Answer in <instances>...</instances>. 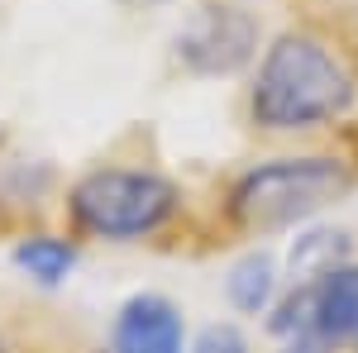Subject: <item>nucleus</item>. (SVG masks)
I'll list each match as a JSON object with an SVG mask.
<instances>
[{
    "label": "nucleus",
    "instance_id": "10",
    "mask_svg": "<svg viewBox=\"0 0 358 353\" xmlns=\"http://www.w3.org/2000/svg\"><path fill=\"white\" fill-rule=\"evenodd\" d=\"M192 353H248V344H244V334H239L234 325H210L201 339H196Z\"/></svg>",
    "mask_w": 358,
    "mask_h": 353
},
{
    "label": "nucleus",
    "instance_id": "8",
    "mask_svg": "<svg viewBox=\"0 0 358 353\" xmlns=\"http://www.w3.org/2000/svg\"><path fill=\"white\" fill-rule=\"evenodd\" d=\"M15 263L29 277H38L43 287H57L72 272V263H77V248L67 244V239H53V234H34V239H24V244L15 248Z\"/></svg>",
    "mask_w": 358,
    "mask_h": 353
},
{
    "label": "nucleus",
    "instance_id": "2",
    "mask_svg": "<svg viewBox=\"0 0 358 353\" xmlns=\"http://www.w3.org/2000/svg\"><path fill=\"white\" fill-rule=\"evenodd\" d=\"M354 187V177L334 158H277L244 172L229 191V219L248 234H273L292 229L325 210Z\"/></svg>",
    "mask_w": 358,
    "mask_h": 353
},
{
    "label": "nucleus",
    "instance_id": "9",
    "mask_svg": "<svg viewBox=\"0 0 358 353\" xmlns=\"http://www.w3.org/2000/svg\"><path fill=\"white\" fill-rule=\"evenodd\" d=\"M273 258L268 253H248L244 263H234V272H229V301L239 305V310H248V315H258L268 301H273Z\"/></svg>",
    "mask_w": 358,
    "mask_h": 353
},
{
    "label": "nucleus",
    "instance_id": "1",
    "mask_svg": "<svg viewBox=\"0 0 358 353\" xmlns=\"http://www.w3.org/2000/svg\"><path fill=\"white\" fill-rule=\"evenodd\" d=\"M354 101V77L310 34H282L263 53L248 110L263 129H310L344 115Z\"/></svg>",
    "mask_w": 358,
    "mask_h": 353
},
{
    "label": "nucleus",
    "instance_id": "4",
    "mask_svg": "<svg viewBox=\"0 0 358 353\" xmlns=\"http://www.w3.org/2000/svg\"><path fill=\"white\" fill-rule=\"evenodd\" d=\"M258 43V29L234 5H206L182 34V57L196 72H234L244 67Z\"/></svg>",
    "mask_w": 358,
    "mask_h": 353
},
{
    "label": "nucleus",
    "instance_id": "3",
    "mask_svg": "<svg viewBox=\"0 0 358 353\" xmlns=\"http://www.w3.org/2000/svg\"><path fill=\"white\" fill-rule=\"evenodd\" d=\"M177 187L148 167H96L67 196L72 224L91 239H143L177 215Z\"/></svg>",
    "mask_w": 358,
    "mask_h": 353
},
{
    "label": "nucleus",
    "instance_id": "6",
    "mask_svg": "<svg viewBox=\"0 0 358 353\" xmlns=\"http://www.w3.org/2000/svg\"><path fill=\"white\" fill-rule=\"evenodd\" d=\"M315 339H358V263H344L315 282Z\"/></svg>",
    "mask_w": 358,
    "mask_h": 353
},
{
    "label": "nucleus",
    "instance_id": "11",
    "mask_svg": "<svg viewBox=\"0 0 358 353\" xmlns=\"http://www.w3.org/2000/svg\"><path fill=\"white\" fill-rule=\"evenodd\" d=\"M287 353H325V339H315V334H306V339H292V349Z\"/></svg>",
    "mask_w": 358,
    "mask_h": 353
},
{
    "label": "nucleus",
    "instance_id": "12",
    "mask_svg": "<svg viewBox=\"0 0 358 353\" xmlns=\"http://www.w3.org/2000/svg\"><path fill=\"white\" fill-rule=\"evenodd\" d=\"M129 5H153V0H129Z\"/></svg>",
    "mask_w": 358,
    "mask_h": 353
},
{
    "label": "nucleus",
    "instance_id": "7",
    "mask_svg": "<svg viewBox=\"0 0 358 353\" xmlns=\"http://www.w3.org/2000/svg\"><path fill=\"white\" fill-rule=\"evenodd\" d=\"M344 253H349V239L344 234H334V229H315V234H301L296 244H292V277H301V282H320V277H330L334 268H344Z\"/></svg>",
    "mask_w": 358,
    "mask_h": 353
},
{
    "label": "nucleus",
    "instance_id": "5",
    "mask_svg": "<svg viewBox=\"0 0 358 353\" xmlns=\"http://www.w3.org/2000/svg\"><path fill=\"white\" fill-rule=\"evenodd\" d=\"M115 353H182V315L167 296H129L110 329Z\"/></svg>",
    "mask_w": 358,
    "mask_h": 353
},
{
    "label": "nucleus",
    "instance_id": "13",
    "mask_svg": "<svg viewBox=\"0 0 358 353\" xmlns=\"http://www.w3.org/2000/svg\"><path fill=\"white\" fill-rule=\"evenodd\" d=\"M0 353H10V344H5V339H0Z\"/></svg>",
    "mask_w": 358,
    "mask_h": 353
}]
</instances>
